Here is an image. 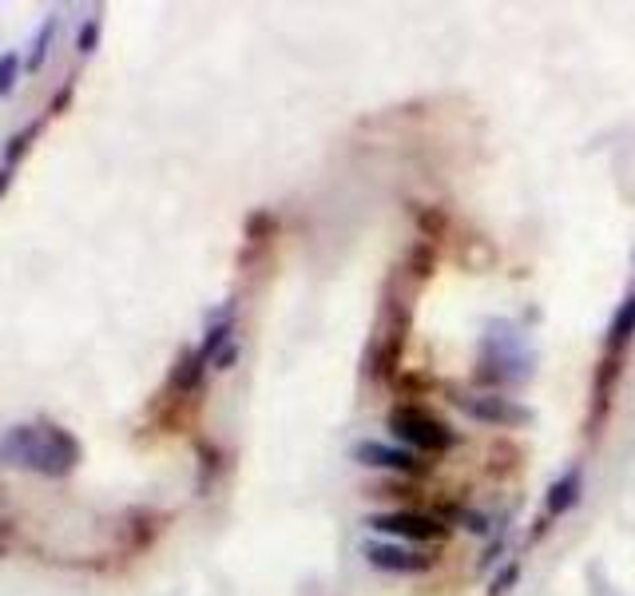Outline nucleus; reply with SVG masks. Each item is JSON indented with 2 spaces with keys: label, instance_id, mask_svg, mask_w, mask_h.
I'll return each instance as SVG.
<instances>
[{
  "label": "nucleus",
  "instance_id": "9",
  "mask_svg": "<svg viewBox=\"0 0 635 596\" xmlns=\"http://www.w3.org/2000/svg\"><path fill=\"white\" fill-rule=\"evenodd\" d=\"M632 338H635V294H627L624 303H620V311H615L612 326H608V355L620 358Z\"/></svg>",
  "mask_w": 635,
  "mask_h": 596
},
{
  "label": "nucleus",
  "instance_id": "3",
  "mask_svg": "<svg viewBox=\"0 0 635 596\" xmlns=\"http://www.w3.org/2000/svg\"><path fill=\"white\" fill-rule=\"evenodd\" d=\"M365 525H370L382 541H401V544H441L449 537V525L441 521L438 513H421V509L370 513Z\"/></svg>",
  "mask_w": 635,
  "mask_h": 596
},
{
  "label": "nucleus",
  "instance_id": "12",
  "mask_svg": "<svg viewBox=\"0 0 635 596\" xmlns=\"http://www.w3.org/2000/svg\"><path fill=\"white\" fill-rule=\"evenodd\" d=\"M24 72V60L16 53H0V100L4 95H12V88H16V80H21Z\"/></svg>",
  "mask_w": 635,
  "mask_h": 596
},
{
  "label": "nucleus",
  "instance_id": "2",
  "mask_svg": "<svg viewBox=\"0 0 635 596\" xmlns=\"http://www.w3.org/2000/svg\"><path fill=\"white\" fill-rule=\"evenodd\" d=\"M386 426L394 429L397 441H401L406 450L421 453V458H441V453H449L453 446L465 441L457 429H449V421H441L438 414H429V409L417 406V402H397V406H389Z\"/></svg>",
  "mask_w": 635,
  "mask_h": 596
},
{
  "label": "nucleus",
  "instance_id": "13",
  "mask_svg": "<svg viewBox=\"0 0 635 596\" xmlns=\"http://www.w3.org/2000/svg\"><path fill=\"white\" fill-rule=\"evenodd\" d=\"M100 29H104V21H100V16H88V21L80 24V41H76L80 56H92L95 53V44H100Z\"/></svg>",
  "mask_w": 635,
  "mask_h": 596
},
{
  "label": "nucleus",
  "instance_id": "11",
  "mask_svg": "<svg viewBox=\"0 0 635 596\" xmlns=\"http://www.w3.org/2000/svg\"><path fill=\"white\" fill-rule=\"evenodd\" d=\"M44 120H48V115H44ZM44 120H36V124H24L21 132H16V136L9 139V147H4V159H0V164H9V168H16V164H21V159H24V151H29V147H32V139L41 136Z\"/></svg>",
  "mask_w": 635,
  "mask_h": 596
},
{
  "label": "nucleus",
  "instance_id": "5",
  "mask_svg": "<svg viewBox=\"0 0 635 596\" xmlns=\"http://www.w3.org/2000/svg\"><path fill=\"white\" fill-rule=\"evenodd\" d=\"M365 561L377 569V573H394V576H417V573H429V569L438 565V556L433 553H421L413 544H401V541H365Z\"/></svg>",
  "mask_w": 635,
  "mask_h": 596
},
{
  "label": "nucleus",
  "instance_id": "10",
  "mask_svg": "<svg viewBox=\"0 0 635 596\" xmlns=\"http://www.w3.org/2000/svg\"><path fill=\"white\" fill-rule=\"evenodd\" d=\"M53 41H56V12H48L44 24L36 29V36H32L29 56H24V68H29V72H41L44 60H48V53H53Z\"/></svg>",
  "mask_w": 635,
  "mask_h": 596
},
{
  "label": "nucleus",
  "instance_id": "16",
  "mask_svg": "<svg viewBox=\"0 0 635 596\" xmlns=\"http://www.w3.org/2000/svg\"><path fill=\"white\" fill-rule=\"evenodd\" d=\"M12 171H16V168H9V164H0V195H4V191L12 188Z\"/></svg>",
  "mask_w": 635,
  "mask_h": 596
},
{
  "label": "nucleus",
  "instance_id": "7",
  "mask_svg": "<svg viewBox=\"0 0 635 596\" xmlns=\"http://www.w3.org/2000/svg\"><path fill=\"white\" fill-rule=\"evenodd\" d=\"M207 358L199 355V346L195 350H183L175 362V370H171V378H167V394H179V397H191L203 390V378H207Z\"/></svg>",
  "mask_w": 635,
  "mask_h": 596
},
{
  "label": "nucleus",
  "instance_id": "15",
  "mask_svg": "<svg viewBox=\"0 0 635 596\" xmlns=\"http://www.w3.org/2000/svg\"><path fill=\"white\" fill-rule=\"evenodd\" d=\"M72 88H76V85H72V80H68V85H64L60 92L53 95V104H48V112H44V115H60L64 108H68V100H72Z\"/></svg>",
  "mask_w": 635,
  "mask_h": 596
},
{
  "label": "nucleus",
  "instance_id": "8",
  "mask_svg": "<svg viewBox=\"0 0 635 596\" xmlns=\"http://www.w3.org/2000/svg\"><path fill=\"white\" fill-rule=\"evenodd\" d=\"M580 493H583V470L580 465H572L564 477H556V482L548 485V497H544V517L556 521V517H564V513H572L576 502H580Z\"/></svg>",
  "mask_w": 635,
  "mask_h": 596
},
{
  "label": "nucleus",
  "instance_id": "1",
  "mask_svg": "<svg viewBox=\"0 0 635 596\" xmlns=\"http://www.w3.org/2000/svg\"><path fill=\"white\" fill-rule=\"evenodd\" d=\"M83 461V446L72 429L60 421L36 418L16 421V426L0 429V465L4 470L36 473V477H68Z\"/></svg>",
  "mask_w": 635,
  "mask_h": 596
},
{
  "label": "nucleus",
  "instance_id": "4",
  "mask_svg": "<svg viewBox=\"0 0 635 596\" xmlns=\"http://www.w3.org/2000/svg\"><path fill=\"white\" fill-rule=\"evenodd\" d=\"M354 461L365 470H386L401 482H417V477H429L433 473V461H426L421 453L406 450V446H386V441H358Z\"/></svg>",
  "mask_w": 635,
  "mask_h": 596
},
{
  "label": "nucleus",
  "instance_id": "6",
  "mask_svg": "<svg viewBox=\"0 0 635 596\" xmlns=\"http://www.w3.org/2000/svg\"><path fill=\"white\" fill-rule=\"evenodd\" d=\"M461 409L469 414L473 421H485V426H529L532 409L512 402V397H500L497 390H480V394H461Z\"/></svg>",
  "mask_w": 635,
  "mask_h": 596
},
{
  "label": "nucleus",
  "instance_id": "14",
  "mask_svg": "<svg viewBox=\"0 0 635 596\" xmlns=\"http://www.w3.org/2000/svg\"><path fill=\"white\" fill-rule=\"evenodd\" d=\"M517 581H521V565H517V561H512V565L504 569V573H500L497 581H492V596H504V593H509L512 585H517Z\"/></svg>",
  "mask_w": 635,
  "mask_h": 596
}]
</instances>
